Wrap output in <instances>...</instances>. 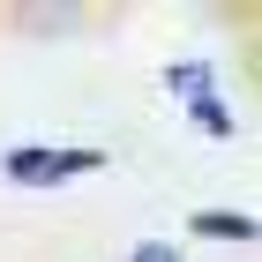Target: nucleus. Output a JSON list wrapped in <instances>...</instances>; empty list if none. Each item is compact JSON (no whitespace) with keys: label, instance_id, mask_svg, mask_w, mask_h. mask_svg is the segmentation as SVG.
<instances>
[{"label":"nucleus","instance_id":"obj_1","mask_svg":"<svg viewBox=\"0 0 262 262\" xmlns=\"http://www.w3.org/2000/svg\"><path fill=\"white\" fill-rule=\"evenodd\" d=\"M75 172H98V150H15L8 158L15 187H53V180H75Z\"/></svg>","mask_w":262,"mask_h":262},{"label":"nucleus","instance_id":"obj_2","mask_svg":"<svg viewBox=\"0 0 262 262\" xmlns=\"http://www.w3.org/2000/svg\"><path fill=\"white\" fill-rule=\"evenodd\" d=\"M195 232H210V240H255V217H217V210H202Z\"/></svg>","mask_w":262,"mask_h":262},{"label":"nucleus","instance_id":"obj_3","mask_svg":"<svg viewBox=\"0 0 262 262\" xmlns=\"http://www.w3.org/2000/svg\"><path fill=\"white\" fill-rule=\"evenodd\" d=\"M195 120L210 127V135H232V120H225V105H217V98H202V105H195Z\"/></svg>","mask_w":262,"mask_h":262},{"label":"nucleus","instance_id":"obj_4","mask_svg":"<svg viewBox=\"0 0 262 262\" xmlns=\"http://www.w3.org/2000/svg\"><path fill=\"white\" fill-rule=\"evenodd\" d=\"M135 262H172V247H158V240H150V247H135Z\"/></svg>","mask_w":262,"mask_h":262}]
</instances>
